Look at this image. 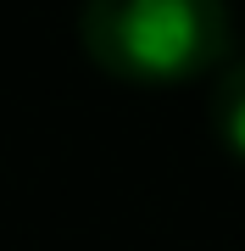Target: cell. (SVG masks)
Instances as JSON below:
<instances>
[{
	"label": "cell",
	"instance_id": "cell-1",
	"mask_svg": "<svg viewBox=\"0 0 245 251\" xmlns=\"http://www.w3.org/2000/svg\"><path fill=\"white\" fill-rule=\"evenodd\" d=\"M84 56L123 84H190L234 62L228 0H84Z\"/></svg>",
	"mask_w": 245,
	"mask_h": 251
},
{
	"label": "cell",
	"instance_id": "cell-2",
	"mask_svg": "<svg viewBox=\"0 0 245 251\" xmlns=\"http://www.w3.org/2000/svg\"><path fill=\"white\" fill-rule=\"evenodd\" d=\"M206 117H212V134L234 162H245V56H234L218 84H212V100H206Z\"/></svg>",
	"mask_w": 245,
	"mask_h": 251
}]
</instances>
